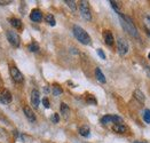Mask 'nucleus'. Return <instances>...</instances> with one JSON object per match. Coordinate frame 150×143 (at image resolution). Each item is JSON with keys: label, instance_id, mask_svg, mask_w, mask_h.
<instances>
[{"label": "nucleus", "instance_id": "obj_32", "mask_svg": "<svg viewBox=\"0 0 150 143\" xmlns=\"http://www.w3.org/2000/svg\"><path fill=\"white\" fill-rule=\"evenodd\" d=\"M134 143H146V142H134Z\"/></svg>", "mask_w": 150, "mask_h": 143}, {"label": "nucleus", "instance_id": "obj_3", "mask_svg": "<svg viewBox=\"0 0 150 143\" xmlns=\"http://www.w3.org/2000/svg\"><path fill=\"white\" fill-rule=\"evenodd\" d=\"M79 12H80V15L84 20L86 21H91L92 20V14H91V8H89V5H88L87 1L83 0L80 1L79 4Z\"/></svg>", "mask_w": 150, "mask_h": 143}, {"label": "nucleus", "instance_id": "obj_15", "mask_svg": "<svg viewBox=\"0 0 150 143\" xmlns=\"http://www.w3.org/2000/svg\"><path fill=\"white\" fill-rule=\"evenodd\" d=\"M113 132L116 133H125L126 132V126L123 124H115L112 126Z\"/></svg>", "mask_w": 150, "mask_h": 143}, {"label": "nucleus", "instance_id": "obj_1", "mask_svg": "<svg viewBox=\"0 0 150 143\" xmlns=\"http://www.w3.org/2000/svg\"><path fill=\"white\" fill-rule=\"evenodd\" d=\"M72 31H74V35H75L76 39L78 40L79 42H81L83 45H89L92 42V39L89 37L87 32L79 25H74L72 27Z\"/></svg>", "mask_w": 150, "mask_h": 143}, {"label": "nucleus", "instance_id": "obj_31", "mask_svg": "<svg viewBox=\"0 0 150 143\" xmlns=\"http://www.w3.org/2000/svg\"><path fill=\"white\" fill-rule=\"evenodd\" d=\"M148 58H149V60H150V53H149V54H148Z\"/></svg>", "mask_w": 150, "mask_h": 143}, {"label": "nucleus", "instance_id": "obj_7", "mask_svg": "<svg viewBox=\"0 0 150 143\" xmlns=\"http://www.w3.org/2000/svg\"><path fill=\"white\" fill-rule=\"evenodd\" d=\"M101 123L103 125H107V124H110V123H113V124H122L123 123V119L118 116H104L101 119Z\"/></svg>", "mask_w": 150, "mask_h": 143}, {"label": "nucleus", "instance_id": "obj_30", "mask_svg": "<svg viewBox=\"0 0 150 143\" xmlns=\"http://www.w3.org/2000/svg\"><path fill=\"white\" fill-rule=\"evenodd\" d=\"M11 1H0V5H7V4H9Z\"/></svg>", "mask_w": 150, "mask_h": 143}, {"label": "nucleus", "instance_id": "obj_20", "mask_svg": "<svg viewBox=\"0 0 150 143\" xmlns=\"http://www.w3.org/2000/svg\"><path fill=\"white\" fill-rule=\"evenodd\" d=\"M45 20H46V22L50 24V25L54 26L56 24V22H55V18H54V16L52 15V14H48V15H46V17H45Z\"/></svg>", "mask_w": 150, "mask_h": 143}, {"label": "nucleus", "instance_id": "obj_16", "mask_svg": "<svg viewBox=\"0 0 150 143\" xmlns=\"http://www.w3.org/2000/svg\"><path fill=\"white\" fill-rule=\"evenodd\" d=\"M79 134H80L81 136H84V137H88L89 134H91L89 127H88V126H81V127L79 128Z\"/></svg>", "mask_w": 150, "mask_h": 143}, {"label": "nucleus", "instance_id": "obj_27", "mask_svg": "<svg viewBox=\"0 0 150 143\" xmlns=\"http://www.w3.org/2000/svg\"><path fill=\"white\" fill-rule=\"evenodd\" d=\"M42 104H44L45 108H50V100L47 97H44L42 99Z\"/></svg>", "mask_w": 150, "mask_h": 143}, {"label": "nucleus", "instance_id": "obj_17", "mask_svg": "<svg viewBox=\"0 0 150 143\" xmlns=\"http://www.w3.org/2000/svg\"><path fill=\"white\" fill-rule=\"evenodd\" d=\"M134 97H135L137 100H139L140 102H144V100H146L144 94L140 91V89H137V91L134 92Z\"/></svg>", "mask_w": 150, "mask_h": 143}, {"label": "nucleus", "instance_id": "obj_25", "mask_svg": "<svg viewBox=\"0 0 150 143\" xmlns=\"http://www.w3.org/2000/svg\"><path fill=\"white\" fill-rule=\"evenodd\" d=\"M52 121H53L54 124H57V123L60 121V116H59V113H54V115L52 116Z\"/></svg>", "mask_w": 150, "mask_h": 143}, {"label": "nucleus", "instance_id": "obj_28", "mask_svg": "<svg viewBox=\"0 0 150 143\" xmlns=\"http://www.w3.org/2000/svg\"><path fill=\"white\" fill-rule=\"evenodd\" d=\"M98 54H99V56H100L102 60H105V54L103 53V51H102V49H100V48H99V49H98Z\"/></svg>", "mask_w": 150, "mask_h": 143}, {"label": "nucleus", "instance_id": "obj_5", "mask_svg": "<svg viewBox=\"0 0 150 143\" xmlns=\"http://www.w3.org/2000/svg\"><path fill=\"white\" fill-rule=\"evenodd\" d=\"M7 40L9 41V44L14 46V47H18L20 44H21V38L18 36V33L16 31H13V30H8L7 31Z\"/></svg>", "mask_w": 150, "mask_h": 143}, {"label": "nucleus", "instance_id": "obj_4", "mask_svg": "<svg viewBox=\"0 0 150 143\" xmlns=\"http://www.w3.org/2000/svg\"><path fill=\"white\" fill-rule=\"evenodd\" d=\"M128 49H129L128 42L124 38L119 37L117 39V52H118V54L122 55V56H124V55H126L128 53Z\"/></svg>", "mask_w": 150, "mask_h": 143}, {"label": "nucleus", "instance_id": "obj_9", "mask_svg": "<svg viewBox=\"0 0 150 143\" xmlns=\"http://www.w3.org/2000/svg\"><path fill=\"white\" fill-rule=\"evenodd\" d=\"M39 103H40V94H39V91L38 89H33L31 92V104L33 108L37 109L39 106Z\"/></svg>", "mask_w": 150, "mask_h": 143}, {"label": "nucleus", "instance_id": "obj_26", "mask_svg": "<svg viewBox=\"0 0 150 143\" xmlns=\"http://www.w3.org/2000/svg\"><path fill=\"white\" fill-rule=\"evenodd\" d=\"M110 4H111V6L115 8V11H116L117 13L120 15V11H119V8H118V6H117V2H115V1H110Z\"/></svg>", "mask_w": 150, "mask_h": 143}, {"label": "nucleus", "instance_id": "obj_8", "mask_svg": "<svg viewBox=\"0 0 150 143\" xmlns=\"http://www.w3.org/2000/svg\"><path fill=\"white\" fill-rule=\"evenodd\" d=\"M13 96L8 89H2L0 92V102L4 104H9L12 102Z\"/></svg>", "mask_w": 150, "mask_h": 143}, {"label": "nucleus", "instance_id": "obj_18", "mask_svg": "<svg viewBox=\"0 0 150 143\" xmlns=\"http://www.w3.org/2000/svg\"><path fill=\"white\" fill-rule=\"evenodd\" d=\"M61 112H62L63 116L65 118L68 117V115L70 113V109H69V106L65 103H61Z\"/></svg>", "mask_w": 150, "mask_h": 143}, {"label": "nucleus", "instance_id": "obj_14", "mask_svg": "<svg viewBox=\"0 0 150 143\" xmlns=\"http://www.w3.org/2000/svg\"><path fill=\"white\" fill-rule=\"evenodd\" d=\"M9 23L12 24V26L14 29H17V30H21L22 29V22H21V20H18V18H11L9 20Z\"/></svg>", "mask_w": 150, "mask_h": 143}, {"label": "nucleus", "instance_id": "obj_6", "mask_svg": "<svg viewBox=\"0 0 150 143\" xmlns=\"http://www.w3.org/2000/svg\"><path fill=\"white\" fill-rule=\"evenodd\" d=\"M9 72H11V77H12L14 82H16V84H22V82L24 81V77H23V75L21 73V71H20L16 66H14V65L11 66Z\"/></svg>", "mask_w": 150, "mask_h": 143}, {"label": "nucleus", "instance_id": "obj_12", "mask_svg": "<svg viewBox=\"0 0 150 143\" xmlns=\"http://www.w3.org/2000/svg\"><path fill=\"white\" fill-rule=\"evenodd\" d=\"M30 18H31V21L32 22H41V20H42V13L39 11V9H32V12L30 14Z\"/></svg>", "mask_w": 150, "mask_h": 143}, {"label": "nucleus", "instance_id": "obj_2", "mask_svg": "<svg viewBox=\"0 0 150 143\" xmlns=\"http://www.w3.org/2000/svg\"><path fill=\"white\" fill-rule=\"evenodd\" d=\"M120 18H122V25L124 26V29H125L126 31H127L132 37L139 38L138 30H137V27L134 26L133 22L131 21V18L127 17V16H123V15H120Z\"/></svg>", "mask_w": 150, "mask_h": 143}, {"label": "nucleus", "instance_id": "obj_21", "mask_svg": "<svg viewBox=\"0 0 150 143\" xmlns=\"http://www.w3.org/2000/svg\"><path fill=\"white\" fill-rule=\"evenodd\" d=\"M144 25L148 29V31L150 32V13H147L146 14V16H144Z\"/></svg>", "mask_w": 150, "mask_h": 143}, {"label": "nucleus", "instance_id": "obj_23", "mask_svg": "<svg viewBox=\"0 0 150 143\" xmlns=\"http://www.w3.org/2000/svg\"><path fill=\"white\" fill-rule=\"evenodd\" d=\"M29 51H30V52H38V51H39L38 44H36V42L30 44V45H29Z\"/></svg>", "mask_w": 150, "mask_h": 143}, {"label": "nucleus", "instance_id": "obj_24", "mask_svg": "<svg viewBox=\"0 0 150 143\" xmlns=\"http://www.w3.org/2000/svg\"><path fill=\"white\" fill-rule=\"evenodd\" d=\"M65 4L75 12L76 9H77V6H76V1H72V0H65Z\"/></svg>", "mask_w": 150, "mask_h": 143}, {"label": "nucleus", "instance_id": "obj_13", "mask_svg": "<svg viewBox=\"0 0 150 143\" xmlns=\"http://www.w3.org/2000/svg\"><path fill=\"white\" fill-rule=\"evenodd\" d=\"M95 77H96V79L100 81V82H102V84H105V77H104V75H103V72L101 71L100 68H96L95 69Z\"/></svg>", "mask_w": 150, "mask_h": 143}, {"label": "nucleus", "instance_id": "obj_10", "mask_svg": "<svg viewBox=\"0 0 150 143\" xmlns=\"http://www.w3.org/2000/svg\"><path fill=\"white\" fill-rule=\"evenodd\" d=\"M103 39H104V42H105L108 46H112L113 42H115L112 33H111V31H109V30H104V31H103Z\"/></svg>", "mask_w": 150, "mask_h": 143}, {"label": "nucleus", "instance_id": "obj_22", "mask_svg": "<svg viewBox=\"0 0 150 143\" xmlns=\"http://www.w3.org/2000/svg\"><path fill=\"white\" fill-rule=\"evenodd\" d=\"M143 119H144V121H146L147 124H150V110L146 109V110L143 111Z\"/></svg>", "mask_w": 150, "mask_h": 143}, {"label": "nucleus", "instance_id": "obj_29", "mask_svg": "<svg viewBox=\"0 0 150 143\" xmlns=\"http://www.w3.org/2000/svg\"><path fill=\"white\" fill-rule=\"evenodd\" d=\"M87 102H88V103L96 104V100H95L93 96H88V97H87Z\"/></svg>", "mask_w": 150, "mask_h": 143}, {"label": "nucleus", "instance_id": "obj_19", "mask_svg": "<svg viewBox=\"0 0 150 143\" xmlns=\"http://www.w3.org/2000/svg\"><path fill=\"white\" fill-rule=\"evenodd\" d=\"M62 93H63V89L59 85H54L53 86V94H54V96H60Z\"/></svg>", "mask_w": 150, "mask_h": 143}, {"label": "nucleus", "instance_id": "obj_11", "mask_svg": "<svg viewBox=\"0 0 150 143\" xmlns=\"http://www.w3.org/2000/svg\"><path fill=\"white\" fill-rule=\"evenodd\" d=\"M23 112H24L25 117L28 118V120L30 121V123H36V115L33 113V111H32V109H30L29 106H24L23 108Z\"/></svg>", "mask_w": 150, "mask_h": 143}]
</instances>
